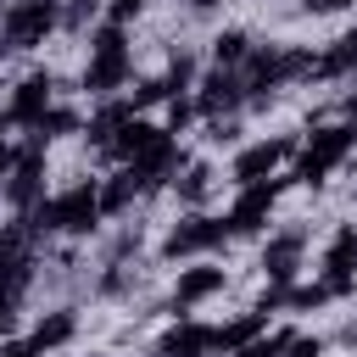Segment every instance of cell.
<instances>
[{"instance_id":"obj_1","label":"cell","mask_w":357,"mask_h":357,"mask_svg":"<svg viewBox=\"0 0 357 357\" xmlns=\"http://www.w3.org/2000/svg\"><path fill=\"white\" fill-rule=\"evenodd\" d=\"M95 218H100V184H73L33 206L39 234H84V229H95Z\"/></svg>"},{"instance_id":"obj_2","label":"cell","mask_w":357,"mask_h":357,"mask_svg":"<svg viewBox=\"0 0 357 357\" xmlns=\"http://www.w3.org/2000/svg\"><path fill=\"white\" fill-rule=\"evenodd\" d=\"M357 151V123H335V128H318L307 145H301V156H296V184H324L346 156Z\"/></svg>"},{"instance_id":"obj_3","label":"cell","mask_w":357,"mask_h":357,"mask_svg":"<svg viewBox=\"0 0 357 357\" xmlns=\"http://www.w3.org/2000/svg\"><path fill=\"white\" fill-rule=\"evenodd\" d=\"M61 22V6L56 0H11L0 11V50L17 56V50H33L45 45V33Z\"/></svg>"},{"instance_id":"obj_4","label":"cell","mask_w":357,"mask_h":357,"mask_svg":"<svg viewBox=\"0 0 357 357\" xmlns=\"http://www.w3.org/2000/svg\"><path fill=\"white\" fill-rule=\"evenodd\" d=\"M128 39H123V28L117 22H106L95 39H89V67H84V89L89 95H112V89H123L128 84Z\"/></svg>"},{"instance_id":"obj_5","label":"cell","mask_w":357,"mask_h":357,"mask_svg":"<svg viewBox=\"0 0 357 357\" xmlns=\"http://www.w3.org/2000/svg\"><path fill=\"white\" fill-rule=\"evenodd\" d=\"M301 73H307V56H301V50H290V45H262V50L245 56V95H251V100H268L273 89H284V84L301 78Z\"/></svg>"},{"instance_id":"obj_6","label":"cell","mask_w":357,"mask_h":357,"mask_svg":"<svg viewBox=\"0 0 357 357\" xmlns=\"http://www.w3.org/2000/svg\"><path fill=\"white\" fill-rule=\"evenodd\" d=\"M279 190H284V178H262V184H245L240 190V201L229 206V234H257L262 223H268V212H273V201H279Z\"/></svg>"},{"instance_id":"obj_7","label":"cell","mask_w":357,"mask_h":357,"mask_svg":"<svg viewBox=\"0 0 357 357\" xmlns=\"http://www.w3.org/2000/svg\"><path fill=\"white\" fill-rule=\"evenodd\" d=\"M223 240H229V223H223V218H184V223L167 229L162 257H201V251H212V245H223Z\"/></svg>"},{"instance_id":"obj_8","label":"cell","mask_w":357,"mask_h":357,"mask_svg":"<svg viewBox=\"0 0 357 357\" xmlns=\"http://www.w3.org/2000/svg\"><path fill=\"white\" fill-rule=\"evenodd\" d=\"M284 156H296V139H290V134H279V139H262V145L240 151V156H234V184H240V190H245V184H262Z\"/></svg>"},{"instance_id":"obj_9","label":"cell","mask_w":357,"mask_h":357,"mask_svg":"<svg viewBox=\"0 0 357 357\" xmlns=\"http://www.w3.org/2000/svg\"><path fill=\"white\" fill-rule=\"evenodd\" d=\"M324 284H329V296L357 290V229H340L329 240V251H324Z\"/></svg>"},{"instance_id":"obj_10","label":"cell","mask_w":357,"mask_h":357,"mask_svg":"<svg viewBox=\"0 0 357 357\" xmlns=\"http://www.w3.org/2000/svg\"><path fill=\"white\" fill-rule=\"evenodd\" d=\"M245 100V78L234 73V67H212L206 78H201V95H195V112H206V117H218V112H234Z\"/></svg>"},{"instance_id":"obj_11","label":"cell","mask_w":357,"mask_h":357,"mask_svg":"<svg viewBox=\"0 0 357 357\" xmlns=\"http://www.w3.org/2000/svg\"><path fill=\"white\" fill-rule=\"evenodd\" d=\"M39 190H45V173H39V139H33V145H28V151L11 162V173H6V195H11V206L33 212V206L45 201Z\"/></svg>"},{"instance_id":"obj_12","label":"cell","mask_w":357,"mask_h":357,"mask_svg":"<svg viewBox=\"0 0 357 357\" xmlns=\"http://www.w3.org/2000/svg\"><path fill=\"white\" fill-rule=\"evenodd\" d=\"M301 251H307V229H284V234H273V240L262 245V273H268L273 284H290L296 268H301Z\"/></svg>"},{"instance_id":"obj_13","label":"cell","mask_w":357,"mask_h":357,"mask_svg":"<svg viewBox=\"0 0 357 357\" xmlns=\"http://www.w3.org/2000/svg\"><path fill=\"white\" fill-rule=\"evenodd\" d=\"M50 89H56V78L50 73H33V78H22L17 84V95H11V123H22V128H33L45 112H50Z\"/></svg>"},{"instance_id":"obj_14","label":"cell","mask_w":357,"mask_h":357,"mask_svg":"<svg viewBox=\"0 0 357 357\" xmlns=\"http://www.w3.org/2000/svg\"><path fill=\"white\" fill-rule=\"evenodd\" d=\"M167 128H156V123H139V117H128L117 134H112V156H123V162H139L156 139H162Z\"/></svg>"},{"instance_id":"obj_15","label":"cell","mask_w":357,"mask_h":357,"mask_svg":"<svg viewBox=\"0 0 357 357\" xmlns=\"http://www.w3.org/2000/svg\"><path fill=\"white\" fill-rule=\"evenodd\" d=\"M218 290H223V268H184L178 284H173V307H195Z\"/></svg>"},{"instance_id":"obj_16","label":"cell","mask_w":357,"mask_h":357,"mask_svg":"<svg viewBox=\"0 0 357 357\" xmlns=\"http://www.w3.org/2000/svg\"><path fill=\"white\" fill-rule=\"evenodd\" d=\"M206 351H212V329L206 324H178L156 346V357H206Z\"/></svg>"},{"instance_id":"obj_17","label":"cell","mask_w":357,"mask_h":357,"mask_svg":"<svg viewBox=\"0 0 357 357\" xmlns=\"http://www.w3.org/2000/svg\"><path fill=\"white\" fill-rule=\"evenodd\" d=\"M351 67H357V33L335 39V50H324V56H307V78H340Z\"/></svg>"},{"instance_id":"obj_18","label":"cell","mask_w":357,"mask_h":357,"mask_svg":"<svg viewBox=\"0 0 357 357\" xmlns=\"http://www.w3.org/2000/svg\"><path fill=\"white\" fill-rule=\"evenodd\" d=\"M262 329H268V312H257V307H251L245 318H234V324L212 329V346H223V351H240V346H245V340H257Z\"/></svg>"},{"instance_id":"obj_19","label":"cell","mask_w":357,"mask_h":357,"mask_svg":"<svg viewBox=\"0 0 357 357\" xmlns=\"http://www.w3.org/2000/svg\"><path fill=\"white\" fill-rule=\"evenodd\" d=\"M134 195H145V178H139L134 167H123L112 184H100V212H123Z\"/></svg>"},{"instance_id":"obj_20","label":"cell","mask_w":357,"mask_h":357,"mask_svg":"<svg viewBox=\"0 0 357 357\" xmlns=\"http://www.w3.org/2000/svg\"><path fill=\"white\" fill-rule=\"evenodd\" d=\"M128 117H134V100H106V106L95 112V123H89V139H95V145H112V134H117Z\"/></svg>"},{"instance_id":"obj_21","label":"cell","mask_w":357,"mask_h":357,"mask_svg":"<svg viewBox=\"0 0 357 357\" xmlns=\"http://www.w3.org/2000/svg\"><path fill=\"white\" fill-rule=\"evenodd\" d=\"M73 329H78V318L61 307V312H50V318H39V329H33V351H50V346H61V340H73Z\"/></svg>"},{"instance_id":"obj_22","label":"cell","mask_w":357,"mask_h":357,"mask_svg":"<svg viewBox=\"0 0 357 357\" xmlns=\"http://www.w3.org/2000/svg\"><path fill=\"white\" fill-rule=\"evenodd\" d=\"M212 56H218V67H240V61L251 56V39H245L240 28H229V33L212 39Z\"/></svg>"},{"instance_id":"obj_23","label":"cell","mask_w":357,"mask_h":357,"mask_svg":"<svg viewBox=\"0 0 357 357\" xmlns=\"http://www.w3.org/2000/svg\"><path fill=\"white\" fill-rule=\"evenodd\" d=\"M73 128H78V117H73L67 106H50V112H45V117L33 123V139L45 145V139H56V134H73Z\"/></svg>"},{"instance_id":"obj_24","label":"cell","mask_w":357,"mask_h":357,"mask_svg":"<svg viewBox=\"0 0 357 357\" xmlns=\"http://www.w3.org/2000/svg\"><path fill=\"white\" fill-rule=\"evenodd\" d=\"M173 184H178V201H201V195L212 190V167L195 162V167H184V178H173Z\"/></svg>"},{"instance_id":"obj_25","label":"cell","mask_w":357,"mask_h":357,"mask_svg":"<svg viewBox=\"0 0 357 357\" xmlns=\"http://www.w3.org/2000/svg\"><path fill=\"white\" fill-rule=\"evenodd\" d=\"M284 346H290V329H279V335H257V340H245L234 357H284Z\"/></svg>"},{"instance_id":"obj_26","label":"cell","mask_w":357,"mask_h":357,"mask_svg":"<svg viewBox=\"0 0 357 357\" xmlns=\"http://www.w3.org/2000/svg\"><path fill=\"white\" fill-rule=\"evenodd\" d=\"M329 301V284H301V290H284V307H296V312H312V307H324Z\"/></svg>"},{"instance_id":"obj_27","label":"cell","mask_w":357,"mask_h":357,"mask_svg":"<svg viewBox=\"0 0 357 357\" xmlns=\"http://www.w3.org/2000/svg\"><path fill=\"white\" fill-rule=\"evenodd\" d=\"M190 117H195V100H178V95H173V100H167V134H178Z\"/></svg>"},{"instance_id":"obj_28","label":"cell","mask_w":357,"mask_h":357,"mask_svg":"<svg viewBox=\"0 0 357 357\" xmlns=\"http://www.w3.org/2000/svg\"><path fill=\"white\" fill-rule=\"evenodd\" d=\"M95 6H100V0H73V6L61 11V22H67V28H84V22L95 17Z\"/></svg>"},{"instance_id":"obj_29","label":"cell","mask_w":357,"mask_h":357,"mask_svg":"<svg viewBox=\"0 0 357 357\" xmlns=\"http://www.w3.org/2000/svg\"><path fill=\"white\" fill-rule=\"evenodd\" d=\"M318 351H324L318 335H312V340H307V335H290V346H284V357H318Z\"/></svg>"},{"instance_id":"obj_30","label":"cell","mask_w":357,"mask_h":357,"mask_svg":"<svg viewBox=\"0 0 357 357\" xmlns=\"http://www.w3.org/2000/svg\"><path fill=\"white\" fill-rule=\"evenodd\" d=\"M145 6H151V0H112V22L123 28V22H128V17H139Z\"/></svg>"},{"instance_id":"obj_31","label":"cell","mask_w":357,"mask_h":357,"mask_svg":"<svg viewBox=\"0 0 357 357\" xmlns=\"http://www.w3.org/2000/svg\"><path fill=\"white\" fill-rule=\"evenodd\" d=\"M17 301H22V296H11V290H0V335L11 329V318H17Z\"/></svg>"},{"instance_id":"obj_32","label":"cell","mask_w":357,"mask_h":357,"mask_svg":"<svg viewBox=\"0 0 357 357\" xmlns=\"http://www.w3.org/2000/svg\"><path fill=\"white\" fill-rule=\"evenodd\" d=\"M0 357H39L28 340H11V346H0Z\"/></svg>"},{"instance_id":"obj_33","label":"cell","mask_w":357,"mask_h":357,"mask_svg":"<svg viewBox=\"0 0 357 357\" xmlns=\"http://www.w3.org/2000/svg\"><path fill=\"white\" fill-rule=\"evenodd\" d=\"M340 6H351V0H307V11H340Z\"/></svg>"},{"instance_id":"obj_34","label":"cell","mask_w":357,"mask_h":357,"mask_svg":"<svg viewBox=\"0 0 357 357\" xmlns=\"http://www.w3.org/2000/svg\"><path fill=\"white\" fill-rule=\"evenodd\" d=\"M11 162H17V156H11V145H6V139H0V178H6V173H11Z\"/></svg>"}]
</instances>
